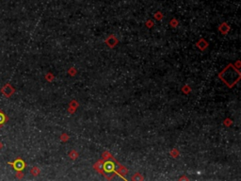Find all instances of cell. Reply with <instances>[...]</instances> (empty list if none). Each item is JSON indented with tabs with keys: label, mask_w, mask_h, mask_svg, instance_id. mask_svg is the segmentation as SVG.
<instances>
[{
	"label": "cell",
	"mask_w": 241,
	"mask_h": 181,
	"mask_svg": "<svg viewBox=\"0 0 241 181\" xmlns=\"http://www.w3.org/2000/svg\"><path fill=\"white\" fill-rule=\"evenodd\" d=\"M10 164H11L13 167H14V169L15 170H17V171H21L23 168H24V162H22L21 159L20 158H17L14 162H10Z\"/></svg>",
	"instance_id": "6da1fadb"
},
{
	"label": "cell",
	"mask_w": 241,
	"mask_h": 181,
	"mask_svg": "<svg viewBox=\"0 0 241 181\" xmlns=\"http://www.w3.org/2000/svg\"><path fill=\"white\" fill-rule=\"evenodd\" d=\"M7 121H8V117L6 116V114L0 110V126L3 125L4 123H6Z\"/></svg>",
	"instance_id": "7a4b0ae2"
},
{
	"label": "cell",
	"mask_w": 241,
	"mask_h": 181,
	"mask_svg": "<svg viewBox=\"0 0 241 181\" xmlns=\"http://www.w3.org/2000/svg\"><path fill=\"white\" fill-rule=\"evenodd\" d=\"M0 146H1V145H0Z\"/></svg>",
	"instance_id": "3957f363"
}]
</instances>
